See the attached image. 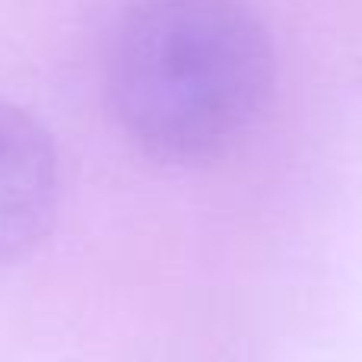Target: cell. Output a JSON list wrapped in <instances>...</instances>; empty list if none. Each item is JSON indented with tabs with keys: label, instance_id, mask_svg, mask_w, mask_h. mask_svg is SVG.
Wrapping results in <instances>:
<instances>
[{
	"label": "cell",
	"instance_id": "7a4b0ae2",
	"mask_svg": "<svg viewBox=\"0 0 362 362\" xmlns=\"http://www.w3.org/2000/svg\"><path fill=\"white\" fill-rule=\"evenodd\" d=\"M57 197L61 163L51 134L32 112L0 99V267L42 242Z\"/></svg>",
	"mask_w": 362,
	"mask_h": 362
},
{
	"label": "cell",
	"instance_id": "6da1fadb",
	"mask_svg": "<svg viewBox=\"0 0 362 362\" xmlns=\"http://www.w3.org/2000/svg\"><path fill=\"white\" fill-rule=\"evenodd\" d=\"M267 25L242 0H137L105 57V93L134 146L165 165L232 153L274 95Z\"/></svg>",
	"mask_w": 362,
	"mask_h": 362
}]
</instances>
